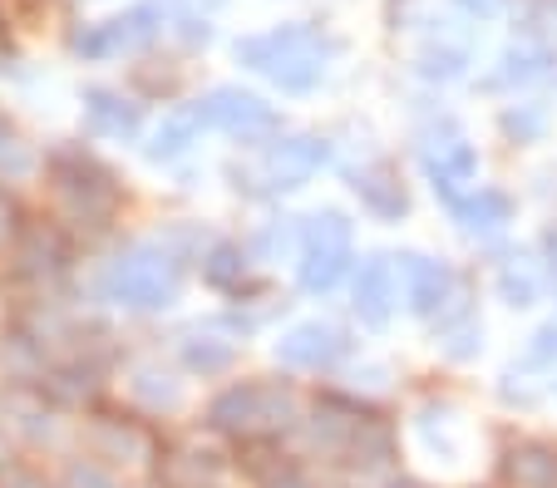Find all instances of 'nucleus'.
<instances>
[{
	"label": "nucleus",
	"instance_id": "obj_1",
	"mask_svg": "<svg viewBox=\"0 0 557 488\" xmlns=\"http://www.w3.org/2000/svg\"><path fill=\"white\" fill-rule=\"evenodd\" d=\"M208 247V242H202ZM198 247V227H173L169 237H148V242H128L114 262H104V272L95 276V301L119 311H169L183 291L193 252Z\"/></svg>",
	"mask_w": 557,
	"mask_h": 488
},
{
	"label": "nucleus",
	"instance_id": "obj_2",
	"mask_svg": "<svg viewBox=\"0 0 557 488\" xmlns=\"http://www.w3.org/2000/svg\"><path fill=\"white\" fill-rule=\"evenodd\" d=\"M45 173L54 188V208L70 233H109L124 208V183L114 178L109 163H99L79 143H60L45 153Z\"/></svg>",
	"mask_w": 557,
	"mask_h": 488
},
{
	"label": "nucleus",
	"instance_id": "obj_3",
	"mask_svg": "<svg viewBox=\"0 0 557 488\" xmlns=\"http://www.w3.org/2000/svg\"><path fill=\"white\" fill-rule=\"evenodd\" d=\"M301 414H306L301 395H296L286 380L252 375V380H237V385L212 395L202 425H208L218 439L252 445V439H282L286 429H301Z\"/></svg>",
	"mask_w": 557,
	"mask_h": 488
},
{
	"label": "nucleus",
	"instance_id": "obj_4",
	"mask_svg": "<svg viewBox=\"0 0 557 488\" xmlns=\"http://www.w3.org/2000/svg\"><path fill=\"white\" fill-rule=\"evenodd\" d=\"M341 54V40H331L326 30H315L306 21L276 25L267 35H247L237 40V60L257 75H267L282 95H311L321 79H326L331 60Z\"/></svg>",
	"mask_w": 557,
	"mask_h": 488
},
{
	"label": "nucleus",
	"instance_id": "obj_5",
	"mask_svg": "<svg viewBox=\"0 0 557 488\" xmlns=\"http://www.w3.org/2000/svg\"><path fill=\"white\" fill-rule=\"evenodd\" d=\"M331 163V143L321 134H276V138H262L243 163H232L227 178L237 192L257 202H272L282 192H296L315 178V173Z\"/></svg>",
	"mask_w": 557,
	"mask_h": 488
},
{
	"label": "nucleus",
	"instance_id": "obj_6",
	"mask_svg": "<svg viewBox=\"0 0 557 488\" xmlns=\"http://www.w3.org/2000/svg\"><path fill=\"white\" fill-rule=\"evenodd\" d=\"M356 262V227L341 208H321L301 223V242H296V281L306 297H331L350 276Z\"/></svg>",
	"mask_w": 557,
	"mask_h": 488
},
{
	"label": "nucleus",
	"instance_id": "obj_7",
	"mask_svg": "<svg viewBox=\"0 0 557 488\" xmlns=\"http://www.w3.org/2000/svg\"><path fill=\"white\" fill-rule=\"evenodd\" d=\"M11 281L25 287L30 297H54L64 287V276L74 272V247H70V227L54 223H25L21 237L11 242Z\"/></svg>",
	"mask_w": 557,
	"mask_h": 488
},
{
	"label": "nucleus",
	"instance_id": "obj_8",
	"mask_svg": "<svg viewBox=\"0 0 557 488\" xmlns=\"http://www.w3.org/2000/svg\"><path fill=\"white\" fill-rule=\"evenodd\" d=\"M400 291H405V306L420 321H434V326H449V321L469 316V287H463L459 272H454L449 262H440V256L405 252L400 256Z\"/></svg>",
	"mask_w": 557,
	"mask_h": 488
},
{
	"label": "nucleus",
	"instance_id": "obj_9",
	"mask_svg": "<svg viewBox=\"0 0 557 488\" xmlns=\"http://www.w3.org/2000/svg\"><path fill=\"white\" fill-rule=\"evenodd\" d=\"M85 449L104 459L109 468H158V459H163V439L148 429V420L104 410V404H95L85 420Z\"/></svg>",
	"mask_w": 557,
	"mask_h": 488
},
{
	"label": "nucleus",
	"instance_id": "obj_10",
	"mask_svg": "<svg viewBox=\"0 0 557 488\" xmlns=\"http://www.w3.org/2000/svg\"><path fill=\"white\" fill-rule=\"evenodd\" d=\"M370 414H375V404H370V400L326 390L321 400L311 404V410L301 414V435H306V445H311V454L341 464V459H346V449H350V439H356V429L366 425Z\"/></svg>",
	"mask_w": 557,
	"mask_h": 488
},
{
	"label": "nucleus",
	"instance_id": "obj_11",
	"mask_svg": "<svg viewBox=\"0 0 557 488\" xmlns=\"http://www.w3.org/2000/svg\"><path fill=\"white\" fill-rule=\"evenodd\" d=\"M350 351H356L350 330L341 326V321H321V316L296 321V326L276 340V361H282L286 371H301V375L336 371L341 361H350Z\"/></svg>",
	"mask_w": 557,
	"mask_h": 488
},
{
	"label": "nucleus",
	"instance_id": "obj_12",
	"mask_svg": "<svg viewBox=\"0 0 557 488\" xmlns=\"http://www.w3.org/2000/svg\"><path fill=\"white\" fill-rule=\"evenodd\" d=\"M198 109H202V118H208V128H218V134H227V138H243V143H262V138H272L276 128H282L276 109L267 104L262 95L237 89V85H218L212 95L198 99Z\"/></svg>",
	"mask_w": 557,
	"mask_h": 488
},
{
	"label": "nucleus",
	"instance_id": "obj_13",
	"mask_svg": "<svg viewBox=\"0 0 557 488\" xmlns=\"http://www.w3.org/2000/svg\"><path fill=\"white\" fill-rule=\"evenodd\" d=\"M405 301L400 291V256H385V252H370L366 262L356 266V276H350V306H356L360 326L380 330L389 326V316H395V306Z\"/></svg>",
	"mask_w": 557,
	"mask_h": 488
},
{
	"label": "nucleus",
	"instance_id": "obj_14",
	"mask_svg": "<svg viewBox=\"0 0 557 488\" xmlns=\"http://www.w3.org/2000/svg\"><path fill=\"white\" fill-rule=\"evenodd\" d=\"M35 390L54 404V410H95L104 400V361L99 355H64V361H50L45 375L35 380Z\"/></svg>",
	"mask_w": 557,
	"mask_h": 488
},
{
	"label": "nucleus",
	"instance_id": "obj_15",
	"mask_svg": "<svg viewBox=\"0 0 557 488\" xmlns=\"http://www.w3.org/2000/svg\"><path fill=\"white\" fill-rule=\"evenodd\" d=\"M420 159H424V178H430V188L440 192L444 202L479 188V183H473L479 178V149H473L459 128H449V138H430L420 149Z\"/></svg>",
	"mask_w": 557,
	"mask_h": 488
},
{
	"label": "nucleus",
	"instance_id": "obj_16",
	"mask_svg": "<svg viewBox=\"0 0 557 488\" xmlns=\"http://www.w3.org/2000/svg\"><path fill=\"white\" fill-rule=\"evenodd\" d=\"M60 414L50 400H45L35 385H11V390L0 395V425L11 429V439L21 445H54L60 439Z\"/></svg>",
	"mask_w": 557,
	"mask_h": 488
},
{
	"label": "nucleus",
	"instance_id": "obj_17",
	"mask_svg": "<svg viewBox=\"0 0 557 488\" xmlns=\"http://www.w3.org/2000/svg\"><path fill=\"white\" fill-rule=\"evenodd\" d=\"M158 35V11L153 5H138L128 15H114L104 25H89V30L74 35V54H85V60H109V54H124V50H138Z\"/></svg>",
	"mask_w": 557,
	"mask_h": 488
},
{
	"label": "nucleus",
	"instance_id": "obj_18",
	"mask_svg": "<svg viewBox=\"0 0 557 488\" xmlns=\"http://www.w3.org/2000/svg\"><path fill=\"white\" fill-rule=\"evenodd\" d=\"M350 192H356L360 208H366L370 217H380V223H400V217L410 213V188H405L400 168L389 159L360 163V168L350 173Z\"/></svg>",
	"mask_w": 557,
	"mask_h": 488
},
{
	"label": "nucleus",
	"instance_id": "obj_19",
	"mask_svg": "<svg viewBox=\"0 0 557 488\" xmlns=\"http://www.w3.org/2000/svg\"><path fill=\"white\" fill-rule=\"evenodd\" d=\"M85 134L134 143L144 134V104L124 99L119 89H85Z\"/></svg>",
	"mask_w": 557,
	"mask_h": 488
},
{
	"label": "nucleus",
	"instance_id": "obj_20",
	"mask_svg": "<svg viewBox=\"0 0 557 488\" xmlns=\"http://www.w3.org/2000/svg\"><path fill=\"white\" fill-rule=\"evenodd\" d=\"M498 484L504 488H557V445L547 439H518L498 459Z\"/></svg>",
	"mask_w": 557,
	"mask_h": 488
},
{
	"label": "nucleus",
	"instance_id": "obj_21",
	"mask_svg": "<svg viewBox=\"0 0 557 488\" xmlns=\"http://www.w3.org/2000/svg\"><path fill=\"white\" fill-rule=\"evenodd\" d=\"M252 262L257 256L247 252L243 242H227V237H212L198 256L202 281H208L218 297H247V287H252Z\"/></svg>",
	"mask_w": 557,
	"mask_h": 488
},
{
	"label": "nucleus",
	"instance_id": "obj_22",
	"mask_svg": "<svg viewBox=\"0 0 557 488\" xmlns=\"http://www.w3.org/2000/svg\"><path fill=\"white\" fill-rule=\"evenodd\" d=\"M227 459L208 445H163V459H158V478L169 488H218Z\"/></svg>",
	"mask_w": 557,
	"mask_h": 488
},
{
	"label": "nucleus",
	"instance_id": "obj_23",
	"mask_svg": "<svg viewBox=\"0 0 557 488\" xmlns=\"http://www.w3.org/2000/svg\"><path fill=\"white\" fill-rule=\"evenodd\" d=\"M449 213L469 237H494V233H504V227L513 223L518 208H513V198H508L504 188H469L463 198L449 202Z\"/></svg>",
	"mask_w": 557,
	"mask_h": 488
},
{
	"label": "nucleus",
	"instance_id": "obj_24",
	"mask_svg": "<svg viewBox=\"0 0 557 488\" xmlns=\"http://www.w3.org/2000/svg\"><path fill=\"white\" fill-rule=\"evenodd\" d=\"M395 459H400V435H395V425H389L385 414H370L366 425L356 429V439H350L341 468H350V474H380V468H389Z\"/></svg>",
	"mask_w": 557,
	"mask_h": 488
},
{
	"label": "nucleus",
	"instance_id": "obj_25",
	"mask_svg": "<svg viewBox=\"0 0 557 488\" xmlns=\"http://www.w3.org/2000/svg\"><path fill=\"white\" fill-rule=\"evenodd\" d=\"M128 400L138 404V414H178L183 410V380L158 361H138L128 371Z\"/></svg>",
	"mask_w": 557,
	"mask_h": 488
},
{
	"label": "nucleus",
	"instance_id": "obj_26",
	"mask_svg": "<svg viewBox=\"0 0 557 488\" xmlns=\"http://www.w3.org/2000/svg\"><path fill=\"white\" fill-rule=\"evenodd\" d=\"M208 128V118H202V109L198 104H183V109H173L163 124L153 128V138H148V163H173V159H183V153L198 143V134Z\"/></svg>",
	"mask_w": 557,
	"mask_h": 488
},
{
	"label": "nucleus",
	"instance_id": "obj_27",
	"mask_svg": "<svg viewBox=\"0 0 557 488\" xmlns=\"http://www.w3.org/2000/svg\"><path fill=\"white\" fill-rule=\"evenodd\" d=\"M178 361H183V371H193V375H227L232 365H237V340L232 336H218L212 326H202V330H193V336H183L178 340Z\"/></svg>",
	"mask_w": 557,
	"mask_h": 488
},
{
	"label": "nucleus",
	"instance_id": "obj_28",
	"mask_svg": "<svg viewBox=\"0 0 557 488\" xmlns=\"http://www.w3.org/2000/svg\"><path fill=\"white\" fill-rule=\"evenodd\" d=\"M40 168H45V159L35 153V143L11 124V114L0 109V183H25Z\"/></svg>",
	"mask_w": 557,
	"mask_h": 488
},
{
	"label": "nucleus",
	"instance_id": "obj_29",
	"mask_svg": "<svg viewBox=\"0 0 557 488\" xmlns=\"http://www.w3.org/2000/svg\"><path fill=\"white\" fill-rule=\"evenodd\" d=\"M553 75V54L543 50V45H513V50L504 54V64H498L494 85H508V89H523V85H537V79Z\"/></svg>",
	"mask_w": 557,
	"mask_h": 488
},
{
	"label": "nucleus",
	"instance_id": "obj_30",
	"mask_svg": "<svg viewBox=\"0 0 557 488\" xmlns=\"http://www.w3.org/2000/svg\"><path fill=\"white\" fill-rule=\"evenodd\" d=\"M440 351L449 355V361H473V355L484 351V326H479V316H459V321H449V326H440Z\"/></svg>",
	"mask_w": 557,
	"mask_h": 488
},
{
	"label": "nucleus",
	"instance_id": "obj_31",
	"mask_svg": "<svg viewBox=\"0 0 557 488\" xmlns=\"http://www.w3.org/2000/svg\"><path fill=\"white\" fill-rule=\"evenodd\" d=\"M537 272L528 262H518V256H508L504 266H498V297L508 301V306H533L537 301Z\"/></svg>",
	"mask_w": 557,
	"mask_h": 488
},
{
	"label": "nucleus",
	"instance_id": "obj_32",
	"mask_svg": "<svg viewBox=\"0 0 557 488\" xmlns=\"http://www.w3.org/2000/svg\"><path fill=\"white\" fill-rule=\"evenodd\" d=\"M498 128H504V138H513V143H537V138L547 134V109L543 104H508L504 114H498Z\"/></svg>",
	"mask_w": 557,
	"mask_h": 488
},
{
	"label": "nucleus",
	"instance_id": "obj_33",
	"mask_svg": "<svg viewBox=\"0 0 557 488\" xmlns=\"http://www.w3.org/2000/svg\"><path fill=\"white\" fill-rule=\"evenodd\" d=\"M60 488H124L119 484V468H109L104 459H70L60 468Z\"/></svg>",
	"mask_w": 557,
	"mask_h": 488
},
{
	"label": "nucleus",
	"instance_id": "obj_34",
	"mask_svg": "<svg viewBox=\"0 0 557 488\" xmlns=\"http://www.w3.org/2000/svg\"><path fill=\"white\" fill-rule=\"evenodd\" d=\"M30 223L21 208V198L11 192V183H0V252H11V242L21 237V227Z\"/></svg>",
	"mask_w": 557,
	"mask_h": 488
},
{
	"label": "nucleus",
	"instance_id": "obj_35",
	"mask_svg": "<svg viewBox=\"0 0 557 488\" xmlns=\"http://www.w3.org/2000/svg\"><path fill=\"white\" fill-rule=\"evenodd\" d=\"M292 242H301V233L292 227V217H282V223L262 227V233L252 237V247H247V252H252V256H276V252H286Z\"/></svg>",
	"mask_w": 557,
	"mask_h": 488
},
{
	"label": "nucleus",
	"instance_id": "obj_36",
	"mask_svg": "<svg viewBox=\"0 0 557 488\" xmlns=\"http://www.w3.org/2000/svg\"><path fill=\"white\" fill-rule=\"evenodd\" d=\"M523 365H528V371H553V365H557V326H543L533 340H528Z\"/></svg>",
	"mask_w": 557,
	"mask_h": 488
},
{
	"label": "nucleus",
	"instance_id": "obj_37",
	"mask_svg": "<svg viewBox=\"0 0 557 488\" xmlns=\"http://www.w3.org/2000/svg\"><path fill=\"white\" fill-rule=\"evenodd\" d=\"M420 70H424L430 79H459V75H463V54H459V50H430Z\"/></svg>",
	"mask_w": 557,
	"mask_h": 488
},
{
	"label": "nucleus",
	"instance_id": "obj_38",
	"mask_svg": "<svg viewBox=\"0 0 557 488\" xmlns=\"http://www.w3.org/2000/svg\"><path fill=\"white\" fill-rule=\"evenodd\" d=\"M0 488H60V478H45L40 468H25V464H11L0 474Z\"/></svg>",
	"mask_w": 557,
	"mask_h": 488
},
{
	"label": "nucleus",
	"instance_id": "obj_39",
	"mask_svg": "<svg viewBox=\"0 0 557 488\" xmlns=\"http://www.w3.org/2000/svg\"><path fill=\"white\" fill-rule=\"evenodd\" d=\"M257 488H326V484H315V478L306 474V468L292 459V464H286V468H276V474H272V478H262V484H257Z\"/></svg>",
	"mask_w": 557,
	"mask_h": 488
},
{
	"label": "nucleus",
	"instance_id": "obj_40",
	"mask_svg": "<svg viewBox=\"0 0 557 488\" xmlns=\"http://www.w3.org/2000/svg\"><path fill=\"white\" fill-rule=\"evenodd\" d=\"M11 464H15V439H11V429L0 425V474H5Z\"/></svg>",
	"mask_w": 557,
	"mask_h": 488
},
{
	"label": "nucleus",
	"instance_id": "obj_41",
	"mask_svg": "<svg viewBox=\"0 0 557 488\" xmlns=\"http://www.w3.org/2000/svg\"><path fill=\"white\" fill-rule=\"evenodd\" d=\"M459 5H463V11H469V15H484V21L498 11V0H459Z\"/></svg>",
	"mask_w": 557,
	"mask_h": 488
},
{
	"label": "nucleus",
	"instance_id": "obj_42",
	"mask_svg": "<svg viewBox=\"0 0 557 488\" xmlns=\"http://www.w3.org/2000/svg\"><path fill=\"white\" fill-rule=\"evenodd\" d=\"M380 488H430V484H420V478H385Z\"/></svg>",
	"mask_w": 557,
	"mask_h": 488
},
{
	"label": "nucleus",
	"instance_id": "obj_43",
	"mask_svg": "<svg viewBox=\"0 0 557 488\" xmlns=\"http://www.w3.org/2000/svg\"><path fill=\"white\" fill-rule=\"evenodd\" d=\"M5 45H11V40H5V25H0V54H5Z\"/></svg>",
	"mask_w": 557,
	"mask_h": 488
},
{
	"label": "nucleus",
	"instance_id": "obj_44",
	"mask_svg": "<svg viewBox=\"0 0 557 488\" xmlns=\"http://www.w3.org/2000/svg\"><path fill=\"white\" fill-rule=\"evenodd\" d=\"M144 488H169V484H163V478H153V484H144Z\"/></svg>",
	"mask_w": 557,
	"mask_h": 488
},
{
	"label": "nucleus",
	"instance_id": "obj_45",
	"mask_svg": "<svg viewBox=\"0 0 557 488\" xmlns=\"http://www.w3.org/2000/svg\"><path fill=\"white\" fill-rule=\"evenodd\" d=\"M0 380H5V365H0Z\"/></svg>",
	"mask_w": 557,
	"mask_h": 488
}]
</instances>
